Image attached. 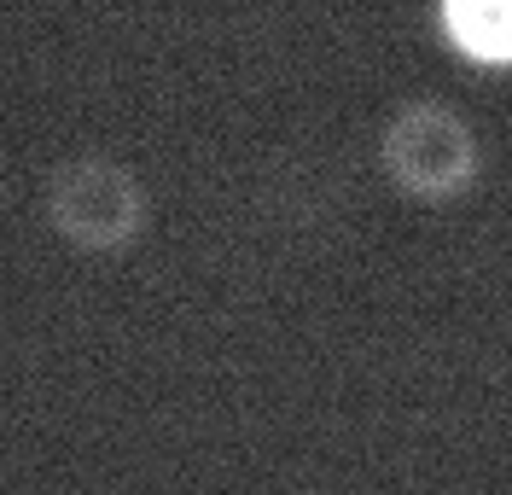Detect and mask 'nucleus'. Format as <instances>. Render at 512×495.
Masks as SVG:
<instances>
[{"label":"nucleus","instance_id":"nucleus-4","mask_svg":"<svg viewBox=\"0 0 512 495\" xmlns=\"http://www.w3.org/2000/svg\"><path fill=\"white\" fill-rule=\"evenodd\" d=\"M291 495H332V490H291Z\"/></svg>","mask_w":512,"mask_h":495},{"label":"nucleus","instance_id":"nucleus-2","mask_svg":"<svg viewBox=\"0 0 512 495\" xmlns=\"http://www.w3.org/2000/svg\"><path fill=\"white\" fill-rule=\"evenodd\" d=\"M379 164L408 198H454L478 181L483 146L472 123L443 99H408L379 134Z\"/></svg>","mask_w":512,"mask_h":495},{"label":"nucleus","instance_id":"nucleus-3","mask_svg":"<svg viewBox=\"0 0 512 495\" xmlns=\"http://www.w3.org/2000/svg\"><path fill=\"white\" fill-rule=\"evenodd\" d=\"M448 41L478 65H512V0H437Z\"/></svg>","mask_w":512,"mask_h":495},{"label":"nucleus","instance_id":"nucleus-1","mask_svg":"<svg viewBox=\"0 0 512 495\" xmlns=\"http://www.w3.org/2000/svg\"><path fill=\"white\" fill-rule=\"evenodd\" d=\"M41 216L76 251L111 257V251H123L146 233L152 198H146V181L134 175V164L111 158V152H76V158L47 169Z\"/></svg>","mask_w":512,"mask_h":495}]
</instances>
